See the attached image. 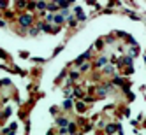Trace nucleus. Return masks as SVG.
<instances>
[{
  "label": "nucleus",
  "mask_w": 146,
  "mask_h": 135,
  "mask_svg": "<svg viewBox=\"0 0 146 135\" xmlns=\"http://www.w3.org/2000/svg\"><path fill=\"white\" fill-rule=\"evenodd\" d=\"M21 23H23V25H28V23H30V16H25V18H21Z\"/></svg>",
  "instance_id": "nucleus-1"
}]
</instances>
